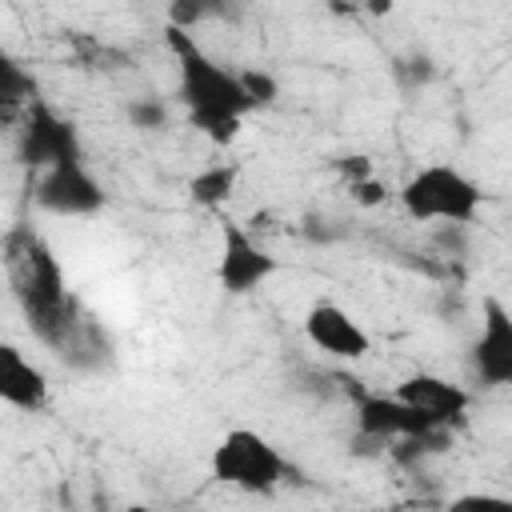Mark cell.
<instances>
[{"label":"cell","mask_w":512,"mask_h":512,"mask_svg":"<svg viewBox=\"0 0 512 512\" xmlns=\"http://www.w3.org/2000/svg\"><path fill=\"white\" fill-rule=\"evenodd\" d=\"M0 260H4V276L8 288L20 304V312L28 316V328L56 352L76 348V340L84 336V316L72 300V292L64 288V272L52 256V248L44 244L40 232H32L28 224L12 228L0 244Z\"/></svg>","instance_id":"1"},{"label":"cell","mask_w":512,"mask_h":512,"mask_svg":"<svg viewBox=\"0 0 512 512\" xmlns=\"http://www.w3.org/2000/svg\"><path fill=\"white\" fill-rule=\"evenodd\" d=\"M168 52L176 56L180 68V100L188 104V124L208 136L212 144H232L240 136L244 112H252V100L244 96L240 72L216 64L188 28L168 24L164 28Z\"/></svg>","instance_id":"2"},{"label":"cell","mask_w":512,"mask_h":512,"mask_svg":"<svg viewBox=\"0 0 512 512\" xmlns=\"http://www.w3.org/2000/svg\"><path fill=\"white\" fill-rule=\"evenodd\" d=\"M400 204L412 220L472 224L480 212V188H476V180H468L452 164H428L404 180Z\"/></svg>","instance_id":"3"},{"label":"cell","mask_w":512,"mask_h":512,"mask_svg":"<svg viewBox=\"0 0 512 512\" xmlns=\"http://www.w3.org/2000/svg\"><path fill=\"white\" fill-rule=\"evenodd\" d=\"M212 476L240 492H276L288 476L284 456L252 428H232L212 448Z\"/></svg>","instance_id":"4"},{"label":"cell","mask_w":512,"mask_h":512,"mask_svg":"<svg viewBox=\"0 0 512 512\" xmlns=\"http://www.w3.org/2000/svg\"><path fill=\"white\" fill-rule=\"evenodd\" d=\"M16 156H20L24 168L44 172V168L64 164V160H84V148H80L76 128L64 116H56L44 100H32V108L24 116V128H20Z\"/></svg>","instance_id":"5"},{"label":"cell","mask_w":512,"mask_h":512,"mask_svg":"<svg viewBox=\"0 0 512 512\" xmlns=\"http://www.w3.org/2000/svg\"><path fill=\"white\" fill-rule=\"evenodd\" d=\"M32 200L52 216H92L104 208V188L84 168V160H64L36 172Z\"/></svg>","instance_id":"6"},{"label":"cell","mask_w":512,"mask_h":512,"mask_svg":"<svg viewBox=\"0 0 512 512\" xmlns=\"http://www.w3.org/2000/svg\"><path fill=\"white\" fill-rule=\"evenodd\" d=\"M356 428H360V436L380 440V444L384 440H432L444 432L424 408L400 400L396 392L392 396H380V392L360 396L356 400Z\"/></svg>","instance_id":"7"},{"label":"cell","mask_w":512,"mask_h":512,"mask_svg":"<svg viewBox=\"0 0 512 512\" xmlns=\"http://www.w3.org/2000/svg\"><path fill=\"white\" fill-rule=\"evenodd\" d=\"M276 276V256L256 244L240 224H224L220 232V260H216V280L224 292L244 296L252 288H260L264 280Z\"/></svg>","instance_id":"8"},{"label":"cell","mask_w":512,"mask_h":512,"mask_svg":"<svg viewBox=\"0 0 512 512\" xmlns=\"http://www.w3.org/2000/svg\"><path fill=\"white\" fill-rule=\"evenodd\" d=\"M304 336H308L320 352H328V356H336V360H360V356L372 352V336L360 328V320H352V312L340 308V304H332V300H316V304L308 308V316H304Z\"/></svg>","instance_id":"9"},{"label":"cell","mask_w":512,"mask_h":512,"mask_svg":"<svg viewBox=\"0 0 512 512\" xmlns=\"http://www.w3.org/2000/svg\"><path fill=\"white\" fill-rule=\"evenodd\" d=\"M480 312H484V328L472 348V368H476L480 384L504 388V384H512V316L496 296H484Z\"/></svg>","instance_id":"10"},{"label":"cell","mask_w":512,"mask_h":512,"mask_svg":"<svg viewBox=\"0 0 512 512\" xmlns=\"http://www.w3.org/2000/svg\"><path fill=\"white\" fill-rule=\"evenodd\" d=\"M0 404L40 412L48 404V376L16 344H0Z\"/></svg>","instance_id":"11"},{"label":"cell","mask_w":512,"mask_h":512,"mask_svg":"<svg viewBox=\"0 0 512 512\" xmlns=\"http://www.w3.org/2000/svg\"><path fill=\"white\" fill-rule=\"evenodd\" d=\"M396 396L408 400V404H416V408H424L440 428L456 424V420L468 412V404H472V396H468L460 384H452V380H444V376H436V372H416V376H408L404 384H396Z\"/></svg>","instance_id":"12"},{"label":"cell","mask_w":512,"mask_h":512,"mask_svg":"<svg viewBox=\"0 0 512 512\" xmlns=\"http://www.w3.org/2000/svg\"><path fill=\"white\" fill-rule=\"evenodd\" d=\"M208 20L240 24L244 20V0H168V24L176 28H196Z\"/></svg>","instance_id":"13"},{"label":"cell","mask_w":512,"mask_h":512,"mask_svg":"<svg viewBox=\"0 0 512 512\" xmlns=\"http://www.w3.org/2000/svg\"><path fill=\"white\" fill-rule=\"evenodd\" d=\"M236 192V168L232 164H208L188 180V196L200 208H220Z\"/></svg>","instance_id":"14"},{"label":"cell","mask_w":512,"mask_h":512,"mask_svg":"<svg viewBox=\"0 0 512 512\" xmlns=\"http://www.w3.org/2000/svg\"><path fill=\"white\" fill-rule=\"evenodd\" d=\"M36 96H40L36 76H32L24 64H16L8 52H0V104L24 108V104H32Z\"/></svg>","instance_id":"15"},{"label":"cell","mask_w":512,"mask_h":512,"mask_svg":"<svg viewBox=\"0 0 512 512\" xmlns=\"http://www.w3.org/2000/svg\"><path fill=\"white\" fill-rule=\"evenodd\" d=\"M240 84H244V96L252 100V108H268L276 96H280V84L272 72H260V68H248L240 72Z\"/></svg>","instance_id":"16"},{"label":"cell","mask_w":512,"mask_h":512,"mask_svg":"<svg viewBox=\"0 0 512 512\" xmlns=\"http://www.w3.org/2000/svg\"><path fill=\"white\" fill-rule=\"evenodd\" d=\"M128 120H132L136 128H160V124L168 120V112H164L160 100H132V104H128Z\"/></svg>","instance_id":"17"},{"label":"cell","mask_w":512,"mask_h":512,"mask_svg":"<svg viewBox=\"0 0 512 512\" xmlns=\"http://www.w3.org/2000/svg\"><path fill=\"white\" fill-rule=\"evenodd\" d=\"M384 184L376 180V176H364V180H352V200L356 204H364V208H376V204H384Z\"/></svg>","instance_id":"18"},{"label":"cell","mask_w":512,"mask_h":512,"mask_svg":"<svg viewBox=\"0 0 512 512\" xmlns=\"http://www.w3.org/2000/svg\"><path fill=\"white\" fill-rule=\"evenodd\" d=\"M336 168H340L348 180H364V176H372V160H368V156H344V160H336Z\"/></svg>","instance_id":"19"},{"label":"cell","mask_w":512,"mask_h":512,"mask_svg":"<svg viewBox=\"0 0 512 512\" xmlns=\"http://www.w3.org/2000/svg\"><path fill=\"white\" fill-rule=\"evenodd\" d=\"M452 508H512L504 496H460V500H452Z\"/></svg>","instance_id":"20"},{"label":"cell","mask_w":512,"mask_h":512,"mask_svg":"<svg viewBox=\"0 0 512 512\" xmlns=\"http://www.w3.org/2000/svg\"><path fill=\"white\" fill-rule=\"evenodd\" d=\"M364 8H368L372 16H388V12L396 8V0H364Z\"/></svg>","instance_id":"21"}]
</instances>
